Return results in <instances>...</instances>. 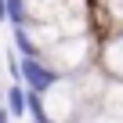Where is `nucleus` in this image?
Returning a JSON list of instances; mask_svg holds the SVG:
<instances>
[{
    "label": "nucleus",
    "mask_w": 123,
    "mask_h": 123,
    "mask_svg": "<svg viewBox=\"0 0 123 123\" xmlns=\"http://www.w3.org/2000/svg\"><path fill=\"white\" fill-rule=\"evenodd\" d=\"M91 54H94L91 36L87 33H73V36H62L58 43H51L40 58L47 62L58 76H65V73H80L87 62H91Z\"/></svg>",
    "instance_id": "f257e3e1"
},
{
    "label": "nucleus",
    "mask_w": 123,
    "mask_h": 123,
    "mask_svg": "<svg viewBox=\"0 0 123 123\" xmlns=\"http://www.w3.org/2000/svg\"><path fill=\"white\" fill-rule=\"evenodd\" d=\"M18 80H25V87H29V91L43 94V91H47L51 83H58L62 76L47 65L40 54H22V62H18Z\"/></svg>",
    "instance_id": "f03ea898"
},
{
    "label": "nucleus",
    "mask_w": 123,
    "mask_h": 123,
    "mask_svg": "<svg viewBox=\"0 0 123 123\" xmlns=\"http://www.w3.org/2000/svg\"><path fill=\"white\" fill-rule=\"evenodd\" d=\"M101 112H109V116H116V119H123V80H109L105 87H101Z\"/></svg>",
    "instance_id": "7ed1b4c3"
},
{
    "label": "nucleus",
    "mask_w": 123,
    "mask_h": 123,
    "mask_svg": "<svg viewBox=\"0 0 123 123\" xmlns=\"http://www.w3.org/2000/svg\"><path fill=\"white\" fill-rule=\"evenodd\" d=\"M101 69L112 80H123V36H116L105 51H101Z\"/></svg>",
    "instance_id": "20e7f679"
},
{
    "label": "nucleus",
    "mask_w": 123,
    "mask_h": 123,
    "mask_svg": "<svg viewBox=\"0 0 123 123\" xmlns=\"http://www.w3.org/2000/svg\"><path fill=\"white\" fill-rule=\"evenodd\" d=\"M4 101H7L4 105L7 116H25V87L22 83H11V91L4 94Z\"/></svg>",
    "instance_id": "39448f33"
},
{
    "label": "nucleus",
    "mask_w": 123,
    "mask_h": 123,
    "mask_svg": "<svg viewBox=\"0 0 123 123\" xmlns=\"http://www.w3.org/2000/svg\"><path fill=\"white\" fill-rule=\"evenodd\" d=\"M4 11H7L11 25H22L25 22V0H4Z\"/></svg>",
    "instance_id": "423d86ee"
},
{
    "label": "nucleus",
    "mask_w": 123,
    "mask_h": 123,
    "mask_svg": "<svg viewBox=\"0 0 123 123\" xmlns=\"http://www.w3.org/2000/svg\"><path fill=\"white\" fill-rule=\"evenodd\" d=\"M91 123H123V119H116V116H109V112H101V116H94Z\"/></svg>",
    "instance_id": "0eeeda50"
}]
</instances>
